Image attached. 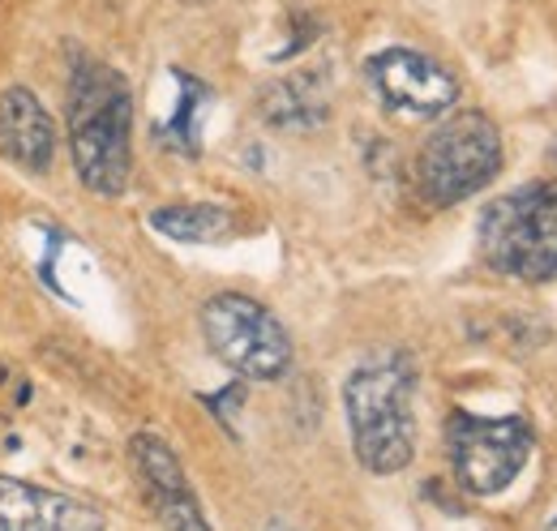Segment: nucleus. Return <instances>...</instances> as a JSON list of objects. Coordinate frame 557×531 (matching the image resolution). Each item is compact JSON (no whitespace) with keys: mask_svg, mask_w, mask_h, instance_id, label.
Listing matches in <instances>:
<instances>
[{"mask_svg":"<svg viewBox=\"0 0 557 531\" xmlns=\"http://www.w3.org/2000/svg\"><path fill=\"white\" fill-rule=\"evenodd\" d=\"M412 386L417 378L404 356H377L348 378L344 407L351 424V450L364 471L395 476L417 459Z\"/></svg>","mask_w":557,"mask_h":531,"instance_id":"nucleus-2","label":"nucleus"},{"mask_svg":"<svg viewBox=\"0 0 557 531\" xmlns=\"http://www.w3.org/2000/svg\"><path fill=\"white\" fill-rule=\"evenodd\" d=\"M134 95L103 61H77L70 77V150L77 181L99 198H121L134 172Z\"/></svg>","mask_w":557,"mask_h":531,"instance_id":"nucleus-1","label":"nucleus"},{"mask_svg":"<svg viewBox=\"0 0 557 531\" xmlns=\"http://www.w3.org/2000/svg\"><path fill=\"white\" fill-rule=\"evenodd\" d=\"M202 334L210 351L240 378L275 382L292 365V338L275 313L240 292H219L202 305Z\"/></svg>","mask_w":557,"mask_h":531,"instance_id":"nucleus-5","label":"nucleus"},{"mask_svg":"<svg viewBox=\"0 0 557 531\" xmlns=\"http://www.w3.org/2000/svg\"><path fill=\"white\" fill-rule=\"evenodd\" d=\"M369 82L377 86L382 103L399 116L429 121L450 112V103L459 99V82L450 77V69H442L433 57L412 52V48H386L369 61Z\"/></svg>","mask_w":557,"mask_h":531,"instance_id":"nucleus-7","label":"nucleus"},{"mask_svg":"<svg viewBox=\"0 0 557 531\" xmlns=\"http://www.w3.org/2000/svg\"><path fill=\"white\" fill-rule=\"evenodd\" d=\"M446 442H450L455 480L472 497H497L502 489L515 484V476L523 471L528 455H532V424L523 416L485 420L472 411H455Z\"/></svg>","mask_w":557,"mask_h":531,"instance_id":"nucleus-6","label":"nucleus"},{"mask_svg":"<svg viewBox=\"0 0 557 531\" xmlns=\"http://www.w3.org/2000/svg\"><path fill=\"white\" fill-rule=\"evenodd\" d=\"M129 459L138 467L141 484H146V497H159V493H185L189 489V476L176 459V450L154 437V433H138L129 442Z\"/></svg>","mask_w":557,"mask_h":531,"instance_id":"nucleus-13","label":"nucleus"},{"mask_svg":"<svg viewBox=\"0 0 557 531\" xmlns=\"http://www.w3.org/2000/svg\"><path fill=\"white\" fill-rule=\"evenodd\" d=\"M240 398H245V391H240V386H227L223 395H207V403H210V407H219V411H214L219 420H227V416H232V407H240Z\"/></svg>","mask_w":557,"mask_h":531,"instance_id":"nucleus-15","label":"nucleus"},{"mask_svg":"<svg viewBox=\"0 0 557 531\" xmlns=\"http://www.w3.org/2000/svg\"><path fill=\"white\" fill-rule=\"evenodd\" d=\"M262 116L275 129H318L331 116L322 77L318 73H296V77L271 82L262 90Z\"/></svg>","mask_w":557,"mask_h":531,"instance_id":"nucleus-10","label":"nucleus"},{"mask_svg":"<svg viewBox=\"0 0 557 531\" xmlns=\"http://www.w3.org/2000/svg\"><path fill=\"white\" fill-rule=\"evenodd\" d=\"M150 510H154V519L168 531H214L207 523V515H202V502L194 497V489L159 493V497H150Z\"/></svg>","mask_w":557,"mask_h":531,"instance_id":"nucleus-14","label":"nucleus"},{"mask_svg":"<svg viewBox=\"0 0 557 531\" xmlns=\"http://www.w3.org/2000/svg\"><path fill=\"white\" fill-rule=\"evenodd\" d=\"M0 150L26 172H48L57 159V121L26 86L0 95Z\"/></svg>","mask_w":557,"mask_h":531,"instance_id":"nucleus-9","label":"nucleus"},{"mask_svg":"<svg viewBox=\"0 0 557 531\" xmlns=\"http://www.w3.org/2000/svg\"><path fill=\"white\" fill-rule=\"evenodd\" d=\"M150 227L181 245H214V240L232 236L236 214L219 201H176V206H159L150 214Z\"/></svg>","mask_w":557,"mask_h":531,"instance_id":"nucleus-11","label":"nucleus"},{"mask_svg":"<svg viewBox=\"0 0 557 531\" xmlns=\"http://www.w3.org/2000/svg\"><path fill=\"white\" fill-rule=\"evenodd\" d=\"M0 531H108V519L82 497L0 476Z\"/></svg>","mask_w":557,"mask_h":531,"instance_id":"nucleus-8","label":"nucleus"},{"mask_svg":"<svg viewBox=\"0 0 557 531\" xmlns=\"http://www.w3.org/2000/svg\"><path fill=\"white\" fill-rule=\"evenodd\" d=\"M172 82H176L181 99H176V112L154 125V137L176 155H198L202 150V116L210 108V86L185 69H172Z\"/></svg>","mask_w":557,"mask_h":531,"instance_id":"nucleus-12","label":"nucleus"},{"mask_svg":"<svg viewBox=\"0 0 557 531\" xmlns=\"http://www.w3.org/2000/svg\"><path fill=\"white\" fill-rule=\"evenodd\" d=\"M502 172V133L485 112H455L424 137L417 159L420 198L429 206H459L476 198Z\"/></svg>","mask_w":557,"mask_h":531,"instance_id":"nucleus-4","label":"nucleus"},{"mask_svg":"<svg viewBox=\"0 0 557 531\" xmlns=\"http://www.w3.org/2000/svg\"><path fill=\"white\" fill-rule=\"evenodd\" d=\"M554 163H557V146H554Z\"/></svg>","mask_w":557,"mask_h":531,"instance_id":"nucleus-18","label":"nucleus"},{"mask_svg":"<svg viewBox=\"0 0 557 531\" xmlns=\"http://www.w3.org/2000/svg\"><path fill=\"white\" fill-rule=\"evenodd\" d=\"M545 531H557V515H554V523H549V528H545Z\"/></svg>","mask_w":557,"mask_h":531,"instance_id":"nucleus-17","label":"nucleus"},{"mask_svg":"<svg viewBox=\"0 0 557 531\" xmlns=\"http://www.w3.org/2000/svg\"><path fill=\"white\" fill-rule=\"evenodd\" d=\"M485 262L519 283L557 279V185H523L481 214Z\"/></svg>","mask_w":557,"mask_h":531,"instance_id":"nucleus-3","label":"nucleus"},{"mask_svg":"<svg viewBox=\"0 0 557 531\" xmlns=\"http://www.w3.org/2000/svg\"><path fill=\"white\" fill-rule=\"evenodd\" d=\"M267 531H292V528H283V523H271V528H267Z\"/></svg>","mask_w":557,"mask_h":531,"instance_id":"nucleus-16","label":"nucleus"}]
</instances>
